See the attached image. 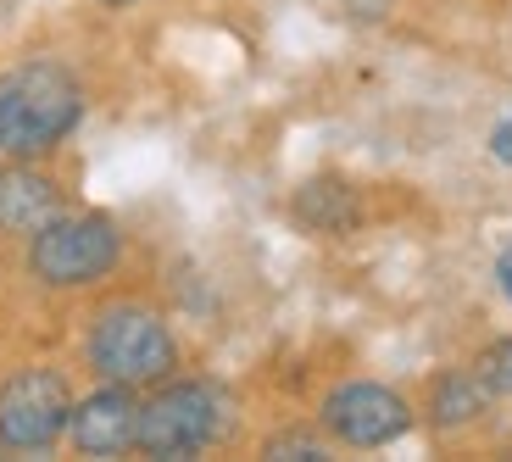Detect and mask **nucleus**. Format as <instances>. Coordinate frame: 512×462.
I'll return each mask as SVG.
<instances>
[{
  "instance_id": "obj_8",
  "label": "nucleus",
  "mask_w": 512,
  "mask_h": 462,
  "mask_svg": "<svg viewBox=\"0 0 512 462\" xmlns=\"http://www.w3.org/2000/svg\"><path fill=\"white\" fill-rule=\"evenodd\" d=\"M51 218H62V190H56V179H45V173H34V167L0 173V229L6 234H34Z\"/></svg>"
},
{
  "instance_id": "obj_10",
  "label": "nucleus",
  "mask_w": 512,
  "mask_h": 462,
  "mask_svg": "<svg viewBox=\"0 0 512 462\" xmlns=\"http://www.w3.org/2000/svg\"><path fill=\"white\" fill-rule=\"evenodd\" d=\"M485 396L490 390L479 385V373H446V379H435L429 412H435L440 429H457V424H474L479 412H485Z\"/></svg>"
},
{
  "instance_id": "obj_5",
  "label": "nucleus",
  "mask_w": 512,
  "mask_h": 462,
  "mask_svg": "<svg viewBox=\"0 0 512 462\" xmlns=\"http://www.w3.org/2000/svg\"><path fill=\"white\" fill-rule=\"evenodd\" d=\"M73 390L56 368H23L0 385V446L6 451H45L67 435Z\"/></svg>"
},
{
  "instance_id": "obj_11",
  "label": "nucleus",
  "mask_w": 512,
  "mask_h": 462,
  "mask_svg": "<svg viewBox=\"0 0 512 462\" xmlns=\"http://www.w3.org/2000/svg\"><path fill=\"white\" fill-rule=\"evenodd\" d=\"M474 373H479V385H485L490 396H512V340H496V346L479 351Z\"/></svg>"
},
{
  "instance_id": "obj_2",
  "label": "nucleus",
  "mask_w": 512,
  "mask_h": 462,
  "mask_svg": "<svg viewBox=\"0 0 512 462\" xmlns=\"http://www.w3.org/2000/svg\"><path fill=\"white\" fill-rule=\"evenodd\" d=\"M229 424V396L206 379H173L156 390L151 401H140V429H134V446L145 457H195Z\"/></svg>"
},
{
  "instance_id": "obj_9",
  "label": "nucleus",
  "mask_w": 512,
  "mask_h": 462,
  "mask_svg": "<svg viewBox=\"0 0 512 462\" xmlns=\"http://www.w3.org/2000/svg\"><path fill=\"white\" fill-rule=\"evenodd\" d=\"M295 218L307 223V229H318V234H346V229H357L362 206H357V190H351V184L312 179V184L295 190Z\"/></svg>"
},
{
  "instance_id": "obj_6",
  "label": "nucleus",
  "mask_w": 512,
  "mask_h": 462,
  "mask_svg": "<svg viewBox=\"0 0 512 462\" xmlns=\"http://www.w3.org/2000/svg\"><path fill=\"white\" fill-rule=\"evenodd\" d=\"M318 418L340 446H357V451L390 446L412 429V407L390 385H373V379H351V385L329 390Z\"/></svg>"
},
{
  "instance_id": "obj_15",
  "label": "nucleus",
  "mask_w": 512,
  "mask_h": 462,
  "mask_svg": "<svg viewBox=\"0 0 512 462\" xmlns=\"http://www.w3.org/2000/svg\"><path fill=\"white\" fill-rule=\"evenodd\" d=\"M106 6H128V0H106Z\"/></svg>"
},
{
  "instance_id": "obj_12",
  "label": "nucleus",
  "mask_w": 512,
  "mask_h": 462,
  "mask_svg": "<svg viewBox=\"0 0 512 462\" xmlns=\"http://www.w3.org/2000/svg\"><path fill=\"white\" fill-rule=\"evenodd\" d=\"M268 457H329V451L312 435H279V440H268Z\"/></svg>"
},
{
  "instance_id": "obj_14",
  "label": "nucleus",
  "mask_w": 512,
  "mask_h": 462,
  "mask_svg": "<svg viewBox=\"0 0 512 462\" xmlns=\"http://www.w3.org/2000/svg\"><path fill=\"white\" fill-rule=\"evenodd\" d=\"M496 284H501V296L512 301V245L501 251V262H496Z\"/></svg>"
},
{
  "instance_id": "obj_7",
  "label": "nucleus",
  "mask_w": 512,
  "mask_h": 462,
  "mask_svg": "<svg viewBox=\"0 0 512 462\" xmlns=\"http://www.w3.org/2000/svg\"><path fill=\"white\" fill-rule=\"evenodd\" d=\"M134 429H140V401L134 385H106L95 396L73 401V418H67V435L84 457H123L134 446Z\"/></svg>"
},
{
  "instance_id": "obj_3",
  "label": "nucleus",
  "mask_w": 512,
  "mask_h": 462,
  "mask_svg": "<svg viewBox=\"0 0 512 462\" xmlns=\"http://www.w3.org/2000/svg\"><path fill=\"white\" fill-rule=\"evenodd\" d=\"M90 368L106 385H162L179 368V346L156 312L145 307H112L90 329Z\"/></svg>"
},
{
  "instance_id": "obj_13",
  "label": "nucleus",
  "mask_w": 512,
  "mask_h": 462,
  "mask_svg": "<svg viewBox=\"0 0 512 462\" xmlns=\"http://www.w3.org/2000/svg\"><path fill=\"white\" fill-rule=\"evenodd\" d=\"M490 151H496L501 162H512V117H507V123H501L496 134H490Z\"/></svg>"
},
{
  "instance_id": "obj_1",
  "label": "nucleus",
  "mask_w": 512,
  "mask_h": 462,
  "mask_svg": "<svg viewBox=\"0 0 512 462\" xmlns=\"http://www.w3.org/2000/svg\"><path fill=\"white\" fill-rule=\"evenodd\" d=\"M84 117V90L62 62H23L0 73V151L17 162L56 151Z\"/></svg>"
},
{
  "instance_id": "obj_4",
  "label": "nucleus",
  "mask_w": 512,
  "mask_h": 462,
  "mask_svg": "<svg viewBox=\"0 0 512 462\" xmlns=\"http://www.w3.org/2000/svg\"><path fill=\"white\" fill-rule=\"evenodd\" d=\"M117 257H123V234L101 212L51 218L45 229L28 234V273L51 290H78V284L106 279L117 268Z\"/></svg>"
}]
</instances>
